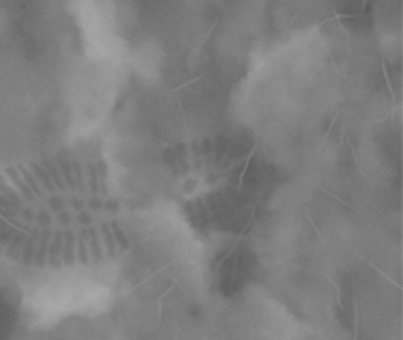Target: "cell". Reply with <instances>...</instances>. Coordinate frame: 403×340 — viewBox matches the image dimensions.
Here are the masks:
<instances>
[{"label": "cell", "instance_id": "obj_1", "mask_svg": "<svg viewBox=\"0 0 403 340\" xmlns=\"http://www.w3.org/2000/svg\"><path fill=\"white\" fill-rule=\"evenodd\" d=\"M129 235L102 155L72 149L0 174V252L42 268L125 254Z\"/></svg>", "mask_w": 403, "mask_h": 340}, {"label": "cell", "instance_id": "obj_2", "mask_svg": "<svg viewBox=\"0 0 403 340\" xmlns=\"http://www.w3.org/2000/svg\"><path fill=\"white\" fill-rule=\"evenodd\" d=\"M161 170L180 216L208 238L246 235L265 216L279 189V170L263 149L233 134L168 144Z\"/></svg>", "mask_w": 403, "mask_h": 340}, {"label": "cell", "instance_id": "obj_3", "mask_svg": "<svg viewBox=\"0 0 403 340\" xmlns=\"http://www.w3.org/2000/svg\"><path fill=\"white\" fill-rule=\"evenodd\" d=\"M250 340H265V338H250Z\"/></svg>", "mask_w": 403, "mask_h": 340}]
</instances>
